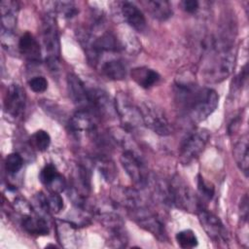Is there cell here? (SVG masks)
<instances>
[{
  "label": "cell",
  "instance_id": "12",
  "mask_svg": "<svg viewBox=\"0 0 249 249\" xmlns=\"http://www.w3.org/2000/svg\"><path fill=\"white\" fill-rule=\"evenodd\" d=\"M69 130L75 135L87 134L96 138L97 133V118L88 110L77 111L68 121Z\"/></svg>",
  "mask_w": 249,
  "mask_h": 249
},
{
  "label": "cell",
  "instance_id": "21",
  "mask_svg": "<svg viewBox=\"0 0 249 249\" xmlns=\"http://www.w3.org/2000/svg\"><path fill=\"white\" fill-rule=\"evenodd\" d=\"M130 75L131 79L143 89H150L160 80V75L156 70L145 66L133 68Z\"/></svg>",
  "mask_w": 249,
  "mask_h": 249
},
{
  "label": "cell",
  "instance_id": "24",
  "mask_svg": "<svg viewBox=\"0 0 249 249\" xmlns=\"http://www.w3.org/2000/svg\"><path fill=\"white\" fill-rule=\"evenodd\" d=\"M53 12L61 15L65 18H72L78 15L79 9L72 1H56L53 2Z\"/></svg>",
  "mask_w": 249,
  "mask_h": 249
},
{
  "label": "cell",
  "instance_id": "1",
  "mask_svg": "<svg viewBox=\"0 0 249 249\" xmlns=\"http://www.w3.org/2000/svg\"><path fill=\"white\" fill-rule=\"evenodd\" d=\"M175 101L189 119L200 123L216 110L219 95L212 89L201 88L194 82L182 81L175 86Z\"/></svg>",
  "mask_w": 249,
  "mask_h": 249
},
{
  "label": "cell",
  "instance_id": "11",
  "mask_svg": "<svg viewBox=\"0 0 249 249\" xmlns=\"http://www.w3.org/2000/svg\"><path fill=\"white\" fill-rule=\"evenodd\" d=\"M196 214L201 227L210 238L216 242L224 244L229 242V232L218 216L204 208L202 205H199Z\"/></svg>",
  "mask_w": 249,
  "mask_h": 249
},
{
  "label": "cell",
  "instance_id": "35",
  "mask_svg": "<svg viewBox=\"0 0 249 249\" xmlns=\"http://www.w3.org/2000/svg\"><path fill=\"white\" fill-rule=\"evenodd\" d=\"M240 213H241V221L247 222L248 218V197L247 195H245L240 201Z\"/></svg>",
  "mask_w": 249,
  "mask_h": 249
},
{
  "label": "cell",
  "instance_id": "13",
  "mask_svg": "<svg viewBox=\"0 0 249 249\" xmlns=\"http://www.w3.org/2000/svg\"><path fill=\"white\" fill-rule=\"evenodd\" d=\"M26 95L24 89L18 84L9 86L4 98V109L7 114L14 118L21 116L25 108Z\"/></svg>",
  "mask_w": 249,
  "mask_h": 249
},
{
  "label": "cell",
  "instance_id": "3",
  "mask_svg": "<svg viewBox=\"0 0 249 249\" xmlns=\"http://www.w3.org/2000/svg\"><path fill=\"white\" fill-rule=\"evenodd\" d=\"M42 42L46 52V62L52 71H57L60 56L58 28L53 15L48 14L42 21Z\"/></svg>",
  "mask_w": 249,
  "mask_h": 249
},
{
  "label": "cell",
  "instance_id": "31",
  "mask_svg": "<svg viewBox=\"0 0 249 249\" xmlns=\"http://www.w3.org/2000/svg\"><path fill=\"white\" fill-rule=\"evenodd\" d=\"M28 86L32 91L41 93L48 89V81L44 76H36L28 81Z\"/></svg>",
  "mask_w": 249,
  "mask_h": 249
},
{
  "label": "cell",
  "instance_id": "7",
  "mask_svg": "<svg viewBox=\"0 0 249 249\" xmlns=\"http://www.w3.org/2000/svg\"><path fill=\"white\" fill-rule=\"evenodd\" d=\"M115 105L117 115L126 132L135 130L144 125L139 107L133 104L126 93L119 92L115 99Z\"/></svg>",
  "mask_w": 249,
  "mask_h": 249
},
{
  "label": "cell",
  "instance_id": "6",
  "mask_svg": "<svg viewBox=\"0 0 249 249\" xmlns=\"http://www.w3.org/2000/svg\"><path fill=\"white\" fill-rule=\"evenodd\" d=\"M210 138V133L205 128H196L191 131L182 141L179 150V160L182 164H190L203 152Z\"/></svg>",
  "mask_w": 249,
  "mask_h": 249
},
{
  "label": "cell",
  "instance_id": "9",
  "mask_svg": "<svg viewBox=\"0 0 249 249\" xmlns=\"http://www.w3.org/2000/svg\"><path fill=\"white\" fill-rule=\"evenodd\" d=\"M128 213L139 227L152 233L159 240L163 242L166 239L167 236L163 223L155 213L149 210L145 204L129 210Z\"/></svg>",
  "mask_w": 249,
  "mask_h": 249
},
{
  "label": "cell",
  "instance_id": "17",
  "mask_svg": "<svg viewBox=\"0 0 249 249\" xmlns=\"http://www.w3.org/2000/svg\"><path fill=\"white\" fill-rule=\"evenodd\" d=\"M20 224L22 229L32 235H48L50 227L48 222L38 213L32 214V211L21 214Z\"/></svg>",
  "mask_w": 249,
  "mask_h": 249
},
{
  "label": "cell",
  "instance_id": "10",
  "mask_svg": "<svg viewBox=\"0 0 249 249\" xmlns=\"http://www.w3.org/2000/svg\"><path fill=\"white\" fill-rule=\"evenodd\" d=\"M89 107L88 111L91 112L96 118L112 119L117 115L115 100L102 89L88 88Z\"/></svg>",
  "mask_w": 249,
  "mask_h": 249
},
{
  "label": "cell",
  "instance_id": "30",
  "mask_svg": "<svg viewBox=\"0 0 249 249\" xmlns=\"http://www.w3.org/2000/svg\"><path fill=\"white\" fill-rule=\"evenodd\" d=\"M23 165V160L18 153L9 154L5 159V169L9 174L18 173Z\"/></svg>",
  "mask_w": 249,
  "mask_h": 249
},
{
  "label": "cell",
  "instance_id": "25",
  "mask_svg": "<svg viewBox=\"0 0 249 249\" xmlns=\"http://www.w3.org/2000/svg\"><path fill=\"white\" fill-rule=\"evenodd\" d=\"M175 238H176L178 245L184 249L195 248L198 244V240H197V237H196L195 231H193L192 230H189V229L183 230V231L177 232Z\"/></svg>",
  "mask_w": 249,
  "mask_h": 249
},
{
  "label": "cell",
  "instance_id": "19",
  "mask_svg": "<svg viewBox=\"0 0 249 249\" xmlns=\"http://www.w3.org/2000/svg\"><path fill=\"white\" fill-rule=\"evenodd\" d=\"M1 10V33L14 34L17 25L18 4L15 1H2Z\"/></svg>",
  "mask_w": 249,
  "mask_h": 249
},
{
  "label": "cell",
  "instance_id": "34",
  "mask_svg": "<svg viewBox=\"0 0 249 249\" xmlns=\"http://www.w3.org/2000/svg\"><path fill=\"white\" fill-rule=\"evenodd\" d=\"M181 6L185 12L194 14L199 9V2L196 0H184L181 2Z\"/></svg>",
  "mask_w": 249,
  "mask_h": 249
},
{
  "label": "cell",
  "instance_id": "26",
  "mask_svg": "<svg viewBox=\"0 0 249 249\" xmlns=\"http://www.w3.org/2000/svg\"><path fill=\"white\" fill-rule=\"evenodd\" d=\"M76 180L78 182L79 188L76 189L83 195L87 194L90 190V172L83 165H79L76 171Z\"/></svg>",
  "mask_w": 249,
  "mask_h": 249
},
{
  "label": "cell",
  "instance_id": "32",
  "mask_svg": "<svg viewBox=\"0 0 249 249\" xmlns=\"http://www.w3.org/2000/svg\"><path fill=\"white\" fill-rule=\"evenodd\" d=\"M47 199L50 212L58 213L63 208V199L59 193H51V195L47 196Z\"/></svg>",
  "mask_w": 249,
  "mask_h": 249
},
{
  "label": "cell",
  "instance_id": "28",
  "mask_svg": "<svg viewBox=\"0 0 249 249\" xmlns=\"http://www.w3.org/2000/svg\"><path fill=\"white\" fill-rule=\"evenodd\" d=\"M197 191L199 196L203 201H210L215 195V187L214 185L207 181L202 175H197Z\"/></svg>",
  "mask_w": 249,
  "mask_h": 249
},
{
  "label": "cell",
  "instance_id": "14",
  "mask_svg": "<svg viewBox=\"0 0 249 249\" xmlns=\"http://www.w3.org/2000/svg\"><path fill=\"white\" fill-rule=\"evenodd\" d=\"M67 89L73 103L77 107H79L80 110H88V107H89L88 87L77 75L75 74L67 75Z\"/></svg>",
  "mask_w": 249,
  "mask_h": 249
},
{
  "label": "cell",
  "instance_id": "15",
  "mask_svg": "<svg viewBox=\"0 0 249 249\" xmlns=\"http://www.w3.org/2000/svg\"><path fill=\"white\" fill-rule=\"evenodd\" d=\"M18 50L27 62L40 63L41 48L38 41L31 33L25 32L20 36L18 43Z\"/></svg>",
  "mask_w": 249,
  "mask_h": 249
},
{
  "label": "cell",
  "instance_id": "33",
  "mask_svg": "<svg viewBox=\"0 0 249 249\" xmlns=\"http://www.w3.org/2000/svg\"><path fill=\"white\" fill-rule=\"evenodd\" d=\"M247 78H248V70H247V64H245L241 72L232 81L231 88H233V90L234 91L242 90V88L245 86L247 82Z\"/></svg>",
  "mask_w": 249,
  "mask_h": 249
},
{
  "label": "cell",
  "instance_id": "2",
  "mask_svg": "<svg viewBox=\"0 0 249 249\" xmlns=\"http://www.w3.org/2000/svg\"><path fill=\"white\" fill-rule=\"evenodd\" d=\"M208 56L203 67V75L207 82L220 83L232 72L235 64V52L231 48L216 47L209 42Z\"/></svg>",
  "mask_w": 249,
  "mask_h": 249
},
{
  "label": "cell",
  "instance_id": "29",
  "mask_svg": "<svg viewBox=\"0 0 249 249\" xmlns=\"http://www.w3.org/2000/svg\"><path fill=\"white\" fill-rule=\"evenodd\" d=\"M96 163H97L98 170L100 171L103 178L108 182L113 181L116 176V168H115L113 162H111L109 160H107L105 158L100 157L97 160Z\"/></svg>",
  "mask_w": 249,
  "mask_h": 249
},
{
  "label": "cell",
  "instance_id": "18",
  "mask_svg": "<svg viewBox=\"0 0 249 249\" xmlns=\"http://www.w3.org/2000/svg\"><path fill=\"white\" fill-rule=\"evenodd\" d=\"M40 181L48 187L51 193H60L66 187L63 176L57 171L53 164H46L40 171Z\"/></svg>",
  "mask_w": 249,
  "mask_h": 249
},
{
  "label": "cell",
  "instance_id": "4",
  "mask_svg": "<svg viewBox=\"0 0 249 249\" xmlns=\"http://www.w3.org/2000/svg\"><path fill=\"white\" fill-rule=\"evenodd\" d=\"M168 194L169 204L184 211L196 213L199 205H202L192 188L178 175L168 181Z\"/></svg>",
  "mask_w": 249,
  "mask_h": 249
},
{
  "label": "cell",
  "instance_id": "27",
  "mask_svg": "<svg viewBox=\"0 0 249 249\" xmlns=\"http://www.w3.org/2000/svg\"><path fill=\"white\" fill-rule=\"evenodd\" d=\"M30 142L36 150L39 152H44L50 147L51 136L46 130L39 129L32 134Z\"/></svg>",
  "mask_w": 249,
  "mask_h": 249
},
{
  "label": "cell",
  "instance_id": "23",
  "mask_svg": "<svg viewBox=\"0 0 249 249\" xmlns=\"http://www.w3.org/2000/svg\"><path fill=\"white\" fill-rule=\"evenodd\" d=\"M144 5L146 6L151 16L158 20L164 21L172 17V14H173L172 6L168 1L149 0V1H145Z\"/></svg>",
  "mask_w": 249,
  "mask_h": 249
},
{
  "label": "cell",
  "instance_id": "22",
  "mask_svg": "<svg viewBox=\"0 0 249 249\" xmlns=\"http://www.w3.org/2000/svg\"><path fill=\"white\" fill-rule=\"evenodd\" d=\"M248 135H242L233 147V158L238 166L239 170L245 175L248 176V166H249V153H248Z\"/></svg>",
  "mask_w": 249,
  "mask_h": 249
},
{
  "label": "cell",
  "instance_id": "8",
  "mask_svg": "<svg viewBox=\"0 0 249 249\" xmlns=\"http://www.w3.org/2000/svg\"><path fill=\"white\" fill-rule=\"evenodd\" d=\"M139 110L144 125L152 131L160 136H166L171 133L172 128L168 119L159 105L152 101H143L139 106Z\"/></svg>",
  "mask_w": 249,
  "mask_h": 249
},
{
  "label": "cell",
  "instance_id": "20",
  "mask_svg": "<svg viewBox=\"0 0 249 249\" xmlns=\"http://www.w3.org/2000/svg\"><path fill=\"white\" fill-rule=\"evenodd\" d=\"M101 73L110 80L120 81L125 78L127 69L125 63L119 57H110L109 59H104L98 65Z\"/></svg>",
  "mask_w": 249,
  "mask_h": 249
},
{
  "label": "cell",
  "instance_id": "5",
  "mask_svg": "<svg viewBox=\"0 0 249 249\" xmlns=\"http://www.w3.org/2000/svg\"><path fill=\"white\" fill-rule=\"evenodd\" d=\"M120 160L124 171L136 186L140 188L148 187L152 176L137 150H124Z\"/></svg>",
  "mask_w": 249,
  "mask_h": 249
},
{
  "label": "cell",
  "instance_id": "16",
  "mask_svg": "<svg viewBox=\"0 0 249 249\" xmlns=\"http://www.w3.org/2000/svg\"><path fill=\"white\" fill-rule=\"evenodd\" d=\"M121 13L125 22L134 30L143 32L146 29L147 21L142 11L131 2L121 3Z\"/></svg>",
  "mask_w": 249,
  "mask_h": 249
}]
</instances>
